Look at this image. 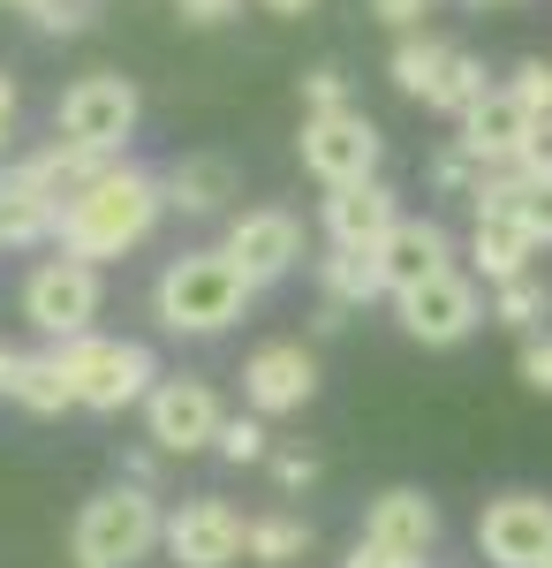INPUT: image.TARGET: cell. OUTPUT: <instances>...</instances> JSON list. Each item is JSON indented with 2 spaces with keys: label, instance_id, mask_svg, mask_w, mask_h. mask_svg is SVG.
<instances>
[{
  "label": "cell",
  "instance_id": "obj_21",
  "mask_svg": "<svg viewBox=\"0 0 552 568\" xmlns=\"http://www.w3.org/2000/svg\"><path fill=\"white\" fill-rule=\"evenodd\" d=\"M318 288L334 296V304H371L386 296V273H379V243H334L326 258H318Z\"/></svg>",
  "mask_w": 552,
  "mask_h": 568
},
{
  "label": "cell",
  "instance_id": "obj_37",
  "mask_svg": "<svg viewBox=\"0 0 552 568\" xmlns=\"http://www.w3.org/2000/svg\"><path fill=\"white\" fill-rule=\"evenodd\" d=\"M273 478L288 485V493H310V485H318V463H310V455H280V463H273Z\"/></svg>",
  "mask_w": 552,
  "mask_h": 568
},
{
  "label": "cell",
  "instance_id": "obj_10",
  "mask_svg": "<svg viewBox=\"0 0 552 568\" xmlns=\"http://www.w3.org/2000/svg\"><path fill=\"white\" fill-rule=\"evenodd\" d=\"M552 546V500L545 493H500L477 516V554L492 568H538Z\"/></svg>",
  "mask_w": 552,
  "mask_h": 568
},
{
  "label": "cell",
  "instance_id": "obj_39",
  "mask_svg": "<svg viewBox=\"0 0 552 568\" xmlns=\"http://www.w3.org/2000/svg\"><path fill=\"white\" fill-rule=\"evenodd\" d=\"M8 136H16V84L0 77V144H8Z\"/></svg>",
  "mask_w": 552,
  "mask_h": 568
},
{
  "label": "cell",
  "instance_id": "obj_29",
  "mask_svg": "<svg viewBox=\"0 0 552 568\" xmlns=\"http://www.w3.org/2000/svg\"><path fill=\"white\" fill-rule=\"evenodd\" d=\"M514 168H522L530 182H552V114H538V122H530L522 152H514Z\"/></svg>",
  "mask_w": 552,
  "mask_h": 568
},
{
  "label": "cell",
  "instance_id": "obj_44",
  "mask_svg": "<svg viewBox=\"0 0 552 568\" xmlns=\"http://www.w3.org/2000/svg\"><path fill=\"white\" fill-rule=\"evenodd\" d=\"M469 8H484V0H469Z\"/></svg>",
  "mask_w": 552,
  "mask_h": 568
},
{
  "label": "cell",
  "instance_id": "obj_12",
  "mask_svg": "<svg viewBox=\"0 0 552 568\" xmlns=\"http://www.w3.org/2000/svg\"><path fill=\"white\" fill-rule=\"evenodd\" d=\"M530 122H538V106L522 99L514 84H492L477 106H469L462 122H454V144H462L477 168H514V152H522V136H530Z\"/></svg>",
  "mask_w": 552,
  "mask_h": 568
},
{
  "label": "cell",
  "instance_id": "obj_31",
  "mask_svg": "<svg viewBox=\"0 0 552 568\" xmlns=\"http://www.w3.org/2000/svg\"><path fill=\"white\" fill-rule=\"evenodd\" d=\"M477 175H484V168L469 160L462 144H454V152H439V168H431V182H439L447 197H469V190H477Z\"/></svg>",
  "mask_w": 552,
  "mask_h": 568
},
{
  "label": "cell",
  "instance_id": "obj_18",
  "mask_svg": "<svg viewBox=\"0 0 552 568\" xmlns=\"http://www.w3.org/2000/svg\"><path fill=\"white\" fill-rule=\"evenodd\" d=\"M53 227H61V197H45L23 168H0V251L53 243Z\"/></svg>",
  "mask_w": 552,
  "mask_h": 568
},
{
  "label": "cell",
  "instance_id": "obj_11",
  "mask_svg": "<svg viewBox=\"0 0 552 568\" xmlns=\"http://www.w3.org/2000/svg\"><path fill=\"white\" fill-rule=\"evenodd\" d=\"M167 554L182 568H235L251 554V524L227 500H190L167 516Z\"/></svg>",
  "mask_w": 552,
  "mask_h": 568
},
{
  "label": "cell",
  "instance_id": "obj_8",
  "mask_svg": "<svg viewBox=\"0 0 552 568\" xmlns=\"http://www.w3.org/2000/svg\"><path fill=\"white\" fill-rule=\"evenodd\" d=\"M303 168L326 182H364L379 175V130H371V114H356V106H326V114H303Z\"/></svg>",
  "mask_w": 552,
  "mask_h": 568
},
{
  "label": "cell",
  "instance_id": "obj_27",
  "mask_svg": "<svg viewBox=\"0 0 552 568\" xmlns=\"http://www.w3.org/2000/svg\"><path fill=\"white\" fill-rule=\"evenodd\" d=\"M492 318H500V326H514V334H538V318H545V288H538L530 273L500 281V288H492Z\"/></svg>",
  "mask_w": 552,
  "mask_h": 568
},
{
  "label": "cell",
  "instance_id": "obj_28",
  "mask_svg": "<svg viewBox=\"0 0 552 568\" xmlns=\"http://www.w3.org/2000/svg\"><path fill=\"white\" fill-rule=\"evenodd\" d=\"M219 455H227V463H265V425H257V409L219 425Z\"/></svg>",
  "mask_w": 552,
  "mask_h": 568
},
{
  "label": "cell",
  "instance_id": "obj_30",
  "mask_svg": "<svg viewBox=\"0 0 552 568\" xmlns=\"http://www.w3.org/2000/svg\"><path fill=\"white\" fill-rule=\"evenodd\" d=\"M514 213L530 220V235H538V243H552V182H530V175H522V190H514Z\"/></svg>",
  "mask_w": 552,
  "mask_h": 568
},
{
  "label": "cell",
  "instance_id": "obj_13",
  "mask_svg": "<svg viewBox=\"0 0 552 568\" xmlns=\"http://www.w3.org/2000/svg\"><path fill=\"white\" fill-rule=\"evenodd\" d=\"M310 394H318V356L303 349V342H265L243 364V402H251L257 417H288Z\"/></svg>",
  "mask_w": 552,
  "mask_h": 568
},
{
  "label": "cell",
  "instance_id": "obj_34",
  "mask_svg": "<svg viewBox=\"0 0 552 568\" xmlns=\"http://www.w3.org/2000/svg\"><path fill=\"white\" fill-rule=\"evenodd\" d=\"M514 91H522L538 114H552V61H522V69H514Z\"/></svg>",
  "mask_w": 552,
  "mask_h": 568
},
{
  "label": "cell",
  "instance_id": "obj_15",
  "mask_svg": "<svg viewBox=\"0 0 552 568\" xmlns=\"http://www.w3.org/2000/svg\"><path fill=\"white\" fill-rule=\"evenodd\" d=\"M454 265V243H447V227L439 220H393L379 235V273H386V296H401V288H417L431 273H447Z\"/></svg>",
  "mask_w": 552,
  "mask_h": 568
},
{
  "label": "cell",
  "instance_id": "obj_6",
  "mask_svg": "<svg viewBox=\"0 0 552 568\" xmlns=\"http://www.w3.org/2000/svg\"><path fill=\"white\" fill-rule=\"evenodd\" d=\"M23 318L39 326L45 342H69V334H91L99 318V265L91 258H39L31 281H23Z\"/></svg>",
  "mask_w": 552,
  "mask_h": 568
},
{
  "label": "cell",
  "instance_id": "obj_3",
  "mask_svg": "<svg viewBox=\"0 0 552 568\" xmlns=\"http://www.w3.org/2000/svg\"><path fill=\"white\" fill-rule=\"evenodd\" d=\"M152 546H167V516L144 485H106L76 508L69 530V561L76 568H136Z\"/></svg>",
  "mask_w": 552,
  "mask_h": 568
},
{
  "label": "cell",
  "instance_id": "obj_33",
  "mask_svg": "<svg viewBox=\"0 0 552 568\" xmlns=\"http://www.w3.org/2000/svg\"><path fill=\"white\" fill-rule=\"evenodd\" d=\"M522 387L552 394V334H522Z\"/></svg>",
  "mask_w": 552,
  "mask_h": 568
},
{
  "label": "cell",
  "instance_id": "obj_22",
  "mask_svg": "<svg viewBox=\"0 0 552 568\" xmlns=\"http://www.w3.org/2000/svg\"><path fill=\"white\" fill-rule=\"evenodd\" d=\"M99 168H106V152H91V144H69L61 130H53V144H45L39 160H23V175L39 182L45 197H61V205H69V197H76V190H84Z\"/></svg>",
  "mask_w": 552,
  "mask_h": 568
},
{
  "label": "cell",
  "instance_id": "obj_25",
  "mask_svg": "<svg viewBox=\"0 0 552 568\" xmlns=\"http://www.w3.org/2000/svg\"><path fill=\"white\" fill-rule=\"evenodd\" d=\"M484 61H477V53H462V45H454V61H447V77H439V91H431L425 106L431 114H447V122H462L469 106H477V99H484Z\"/></svg>",
  "mask_w": 552,
  "mask_h": 568
},
{
  "label": "cell",
  "instance_id": "obj_41",
  "mask_svg": "<svg viewBox=\"0 0 552 568\" xmlns=\"http://www.w3.org/2000/svg\"><path fill=\"white\" fill-rule=\"evenodd\" d=\"M16 364H23V356H16V349H0V394L16 387Z\"/></svg>",
  "mask_w": 552,
  "mask_h": 568
},
{
  "label": "cell",
  "instance_id": "obj_20",
  "mask_svg": "<svg viewBox=\"0 0 552 568\" xmlns=\"http://www.w3.org/2000/svg\"><path fill=\"white\" fill-rule=\"evenodd\" d=\"M160 182H167L174 213H219V205L235 197V168H227L219 152H190V160H174Z\"/></svg>",
  "mask_w": 552,
  "mask_h": 568
},
{
  "label": "cell",
  "instance_id": "obj_4",
  "mask_svg": "<svg viewBox=\"0 0 552 568\" xmlns=\"http://www.w3.org/2000/svg\"><path fill=\"white\" fill-rule=\"evenodd\" d=\"M53 356H61V372H69L76 409H99V417H122L129 402H144V394L160 387V372H152V349H144V342H114V334H69Z\"/></svg>",
  "mask_w": 552,
  "mask_h": 568
},
{
  "label": "cell",
  "instance_id": "obj_24",
  "mask_svg": "<svg viewBox=\"0 0 552 568\" xmlns=\"http://www.w3.org/2000/svg\"><path fill=\"white\" fill-rule=\"evenodd\" d=\"M447 61H454V45L401 31V45H393V84L409 91V99H431V91H439V77H447Z\"/></svg>",
  "mask_w": 552,
  "mask_h": 568
},
{
  "label": "cell",
  "instance_id": "obj_40",
  "mask_svg": "<svg viewBox=\"0 0 552 568\" xmlns=\"http://www.w3.org/2000/svg\"><path fill=\"white\" fill-rule=\"evenodd\" d=\"M257 8H265V16H310L318 0H257Z\"/></svg>",
  "mask_w": 552,
  "mask_h": 568
},
{
  "label": "cell",
  "instance_id": "obj_2",
  "mask_svg": "<svg viewBox=\"0 0 552 568\" xmlns=\"http://www.w3.org/2000/svg\"><path fill=\"white\" fill-rule=\"evenodd\" d=\"M251 296H257V281L235 265V251L219 243V251H182V258L160 273L152 311H160L167 334H227V326L251 311Z\"/></svg>",
  "mask_w": 552,
  "mask_h": 568
},
{
  "label": "cell",
  "instance_id": "obj_5",
  "mask_svg": "<svg viewBox=\"0 0 552 568\" xmlns=\"http://www.w3.org/2000/svg\"><path fill=\"white\" fill-rule=\"evenodd\" d=\"M136 114H144V99L129 77H76V84L61 91V106H53V130L69 136V144H91V152H122L129 136H136Z\"/></svg>",
  "mask_w": 552,
  "mask_h": 568
},
{
  "label": "cell",
  "instance_id": "obj_38",
  "mask_svg": "<svg viewBox=\"0 0 552 568\" xmlns=\"http://www.w3.org/2000/svg\"><path fill=\"white\" fill-rule=\"evenodd\" d=\"M340 568H425V561H409V554H386V546H371V538H364V546H356V554H348Z\"/></svg>",
  "mask_w": 552,
  "mask_h": 568
},
{
  "label": "cell",
  "instance_id": "obj_32",
  "mask_svg": "<svg viewBox=\"0 0 552 568\" xmlns=\"http://www.w3.org/2000/svg\"><path fill=\"white\" fill-rule=\"evenodd\" d=\"M303 106H310V114L348 106V77H340V69H310V77H303Z\"/></svg>",
  "mask_w": 552,
  "mask_h": 568
},
{
  "label": "cell",
  "instance_id": "obj_1",
  "mask_svg": "<svg viewBox=\"0 0 552 568\" xmlns=\"http://www.w3.org/2000/svg\"><path fill=\"white\" fill-rule=\"evenodd\" d=\"M160 213H167V182L144 175V168H122V160H106L99 175L61 205V227H53V243L69 251V258H122V251H136L152 227H160Z\"/></svg>",
  "mask_w": 552,
  "mask_h": 568
},
{
  "label": "cell",
  "instance_id": "obj_43",
  "mask_svg": "<svg viewBox=\"0 0 552 568\" xmlns=\"http://www.w3.org/2000/svg\"><path fill=\"white\" fill-rule=\"evenodd\" d=\"M8 8H23V0H8Z\"/></svg>",
  "mask_w": 552,
  "mask_h": 568
},
{
  "label": "cell",
  "instance_id": "obj_23",
  "mask_svg": "<svg viewBox=\"0 0 552 568\" xmlns=\"http://www.w3.org/2000/svg\"><path fill=\"white\" fill-rule=\"evenodd\" d=\"M8 402H16V409H31V417H61V409H76L61 356H23V364H16V387H8Z\"/></svg>",
  "mask_w": 552,
  "mask_h": 568
},
{
  "label": "cell",
  "instance_id": "obj_7",
  "mask_svg": "<svg viewBox=\"0 0 552 568\" xmlns=\"http://www.w3.org/2000/svg\"><path fill=\"white\" fill-rule=\"evenodd\" d=\"M393 311H401V334L409 342H425V349H454V342H469L492 311H484V296H477V281L469 273H431V281H417V288H401L393 296Z\"/></svg>",
  "mask_w": 552,
  "mask_h": 568
},
{
  "label": "cell",
  "instance_id": "obj_9",
  "mask_svg": "<svg viewBox=\"0 0 552 568\" xmlns=\"http://www.w3.org/2000/svg\"><path fill=\"white\" fill-rule=\"evenodd\" d=\"M219 425H227V409H219V394L205 379H160V387L144 394V433H152L160 455L219 447Z\"/></svg>",
  "mask_w": 552,
  "mask_h": 568
},
{
  "label": "cell",
  "instance_id": "obj_42",
  "mask_svg": "<svg viewBox=\"0 0 552 568\" xmlns=\"http://www.w3.org/2000/svg\"><path fill=\"white\" fill-rule=\"evenodd\" d=\"M538 568H552V546H545V561H538Z\"/></svg>",
  "mask_w": 552,
  "mask_h": 568
},
{
  "label": "cell",
  "instance_id": "obj_17",
  "mask_svg": "<svg viewBox=\"0 0 552 568\" xmlns=\"http://www.w3.org/2000/svg\"><path fill=\"white\" fill-rule=\"evenodd\" d=\"M393 220H401V205H393V190H386L379 175L334 182V190H326V235H334V243H379Z\"/></svg>",
  "mask_w": 552,
  "mask_h": 568
},
{
  "label": "cell",
  "instance_id": "obj_36",
  "mask_svg": "<svg viewBox=\"0 0 552 568\" xmlns=\"http://www.w3.org/2000/svg\"><path fill=\"white\" fill-rule=\"evenodd\" d=\"M167 8L182 16V23H227V16H235L243 0H167Z\"/></svg>",
  "mask_w": 552,
  "mask_h": 568
},
{
  "label": "cell",
  "instance_id": "obj_26",
  "mask_svg": "<svg viewBox=\"0 0 552 568\" xmlns=\"http://www.w3.org/2000/svg\"><path fill=\"white\" fill-rule=\"evenodd\" d=\"M303 554H310V530H303L296 516H257L251 524V561L288 568V561H303Z\"/></svg>",
  "mask_w": 552,
  "mask_h": 568
},
{
  "label": "cell",
  "instance_id": "obj_16",
  "mask_svg": "<svg viewBox=\"0 0 552 568\" xmlns=\"http://www.w3.org/2000/svg\"><path fill=\"white\" fill-rule=\"evenodd\" d=\"M364 538L386 546V554H409V561H425L431 538H439V508H431L417 485H393L371 500V516H364Z\"/></svg>",
  "mask_w": 552,
  "mask_h": 568
},
{
  "label": "cell",
  "instance_id": "obj_35",
  "mask_svg": "<svg viewBox=\"0 0 552 568\" xmlns=\"http://www.w3.org/2000/svg\"><path fill=\"white\" fill-rule=\"evenodd\" d=\"M371 16H379V23H393V31H417V23L431 16V0H371Z\"/></svg>",
  "mask_w": 552,
  "mask_h": 568
},
{
  "label": "cell",
  "instance_id": "obj_14",
  "mask_svg": "<svg viewBox=\"0 0 552 568\" xmlns=\"http://www.w3.org/2000/svg\"><path fill=\"white\" fill-rule=\"evenodd\" d=\"M227 251H235V265H243L257 288H265V281L296 273L303 227H296V213H280V205H257V213H243L235 227H227Z\"/></svg>",
  "mask_w": 552,
  "mask_h": 568
},
{
  "label": "cell",
  "instance_id": "obj_19",
  "mask_svg": "<svg viewBox=\"0 0 552 568\" xmlns=\"http://www.w3.org/2000/svg\"><path fill=\"white\" fill-rule=\"evenodd\" d=\"M545 243L530 235V220L522 213H477V227H469V258H477V273L500 288V281H514V273H530V258H538Z\"/></svg>",
  "mask_w": 552,
  "mask_h": 568
}]
</instances>
